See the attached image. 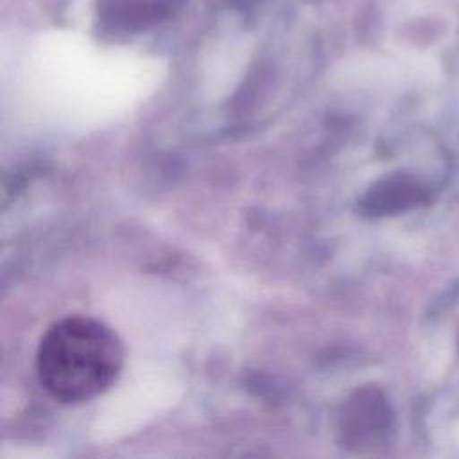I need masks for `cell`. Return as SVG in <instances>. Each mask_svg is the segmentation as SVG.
Listing matches in <instances>:
<instances>
[{
	"instance_id": "cell-1",
	"label": "cell",
	"mask_w": 459,
	"mask_h": 459,
	"mask_svg": "<svg viewBox=\"0 0 459 459\" xmlns=\"http://www.w3.org/2000/svg\"><path fill=\"white\" fill-rule=\"evenodd\" d=\"M124 368V344L113 328L90 316L54 321L36 350V375L45 393L66 405L106 393Z\"/></svg>"
},
{
	"instance_id": "cell-2",
	"label": "cell",
	"mask_w": 459,
	"mask_h": 459,
	"mask_svg": "<svg viewBox=\"0 0 459 459\" xmlns=\"http://www.w3.org/2000/svg\"><path fill=\"white\" fill-rule=\"evenodd\" d=\"M430 199V192L425 185L409 179L398 178L382 185L373 195V206L378 212H398L412 206H420Z\"/></svg>"
}]
</instances>
